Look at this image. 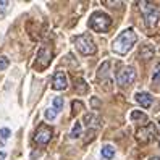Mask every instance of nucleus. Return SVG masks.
Listing matches in <instances>:
<instances>
[{
    "instance_id": "nucleus-1",
    "label": "nucleus",
    "mask_w": 160,
    "mask_h": 160,
    "mask_svg": "<svg viewBox=\"0 0 160 160\" xmlns=\"http://www.w3.org/2000/svg\"><path fill=\"white\" fill-rule=\"evenodd\" d=\"M136 41H138V36H136L134 29H125V31H121V34L117 36V39L112 44V49L118 55H125L133 49Z\"/></svg>"
},
{
    "instance_id": "nucleus-2",
    "label": "nucleus",
    "mask_w": 160,
    "mask_h": 160,
    "mask_svg": "<svg viewBox=\"0 0 160 160\" xmlns=\"http://www.w3.org/2000/svg\"><path fill=\"white\" fill-rule=\"evenodd\" d=\"M88 24H89L91 29L96 31V32H107L112 26V18L103 12H96V13L91 15Z\"/></svg>"
},
{
    "instance_id": "nucleus-3",
    "label": "nucleus",
    "mask_w": 160,
    "mask_h": 160,
    "mask_svg": "<svg viewBox=\"0 0 160 160\" xmlns=\"http://www.w3.org/2000/svg\"><path fill=\"white\" fill-rule=\"evenodd\" d=\"M139 8H141V12H142V16H144V21H146L147 28H155L158 24V20H160L158 8L154 3H149V2H139Z\"/></svg>"
},
{
    "instance_id": "nucleus-4",
    "label": "nucleus",
    "mask_w": 160,
    "mask_h": 160,
    "mask_svg": "<svg viewBox=\"0 0 160 160\" xmlns=\"http://www.w3.org/2000/svg\"><path fill=\"white\" fill-rule=\"evenodd\" d=\"M74 45L79 53L82 55H94L96 53V44H94L92 37L89 34H81V36H76L74 37Z\"/></svg>"
},
{
    "instance_id": "nucleus-5",
    "label": "nucleus",
    "mask_w": 160,
    "mask_h": 160,
    "mask_svg": "<svg viewBox=\"0 0 160 160\" xmlns=\"http://www.w3.org/2000/svg\"><path fill=\"white\" fill-rule=\"evenodd\" d=\"M136 79V70L133 67H123L118 73H117V82H118V86H129L131 82H134Z\"/></svg>"
},
{
    "instance_id": "nucleus-6",
    "label": "nucleus",
    "mask_w": 160,
    "mask_h": 160,
    "mask_svg": "<svg viewBox=\"0 0 160 160\" xmlns=\"http://www.w3.org/2000/svg\"><path fill=\"white\" fill-rule=\"evenodd\" d=\"M52 62V50L47 49V47H41L39 52H37V58H36V68L44 70L50 65Z\"/></svg>"
},
{
    "instance_id": "nucleus-7",
    "label": "nucleus",
    "mask_w": 160,
    "mask_h": 160,
    "mask_svg": "<svg viewBox=\"0 0 160 160\" xmlns=\"http://www.w3.org/2000/svg\"><path fill=\"white\" fill-rule=\"evenodd\" d=\"M50 139H52V128L47 126V125H41L34 133V142L41 144V146L47 144Z\"/></svg>"
},
{
    "instance_id": "nucleus-8",
    "label": "nucleus",
    "mask_w": 160,
    "mask_h": 160,
    "mask_svg": "<svg viewBox=\"0 0 160 160\" xmlns=\"http://www.w3.org/2000/svg\"><path fill=\"white\" fill-rule=\"evenodd\" d=\"M154 136H155V128H154V125H147V126L139 128L138 133H136V139L139 141V142H144V144H146V142H150Z\"/></svg>"
},
{
    "instance_id": "nucleus-9",
    "label": "nucleus",
    "mask_w": 160,
    "mask_h": 160,
    "mask_svg": "<svg viewBox=\"0 0 160 160\" xmlns=\"http://www.w3.org/2000/svg\"><path fill=\"white\" fill-rule=\"evenodd\" d=\"M68 86V78H67V74H65L63 71H57L53 74V81H52V88L55 91H63V89H67Z\"/></svg>"
},
{
    "instance_id": "nucleus-10",
    "label": "nucleus",
    "mask_w": 160,
    "mask_h": 160,
    "mask_svg": "<svg viewBox=\"0 0 160 160\" xmlns=\"http://www.w3.org/2000/svg\"><path fill=\"white\" fill-rule=\"evenodd\" d=\"M134 99H136V102L141 103V105H142L144 108H149V107L154 103L152 96H150V94H147V92H138L136 96H134Z\"/></svg>"
},
{
    "instance_id": "nucleus-11",
    "label": "nucleus",
    "mask_w": 160,
    "mask_h": 160,
    "mask_svg": "<svg viewBox=\"0 0 160 160\" xmlns=\"http://www.w3.org/2000/svg\"><path fill=\"white\" fill-rule=\"evenodd\" d=\"M154 45L152 44H142L141 45V49H139V55H141V58H144V60H150L154 57Z\"/></svg>"
},
{
    "instance_id": "nucleus-12",
    "label": "nucleus",
    "mask_w": 160,
    "mask_h": 160,
    "mask_svg": "<svg viewBox=\"0 0 160 160\" xmlns=\"http://www.w3.org/2000/svg\"><path fill=\"white\" fill-rule=\"evenodd\" d=\"M74 89H76L78 94H86L89 91V86H88V82L84 79L78 78V79H74Z\"/></svg>"
},
{
    "instance_id": "nucleus-13",
    "label": "nucleus",
    "mask_w": 160,
    "mask_h": 160,
    "mask_svg": "<svg viewBox=\"0 0 160 160\" xmlns=\"http://www.w3.org/2000/svg\"><path fill=\"white\" fill-rule=\"evenodd\" d=\"M100 154H102V157H103V158L110 160V158H113V157H115V149H113V146H110V144H105V146L102 147Z\"/></svg>"
},
{
    "instance_id": "nucleus-14",
    "label": "nucleus",
    "mask_w": 160,
    "mask_h": 160,
    "mask_svg": "<svg viewBox=\"0 0 160 160\" xmlns=\"http://www.w3.org/2000/svg\"><path fill=\"white\" fill-rule=\"evenodd\" d=\"M84 123H86L88 126H99V123H100V118L99 117H96L94 113H89V115H86L84 117Z\"/></svg>"
},
{
    "instance_id": "nucleus-15",
    "label": "nucleus",
    "mask_w": 160,
    "mask_h": 160,
    "mask_svg": "<svg viewBox=\"0 0 160 160\" xmlns=\"http://www.w3.org/2000/svg\"><path fill=\"white\" fill-rule=\"evenodd\" d=\"M131 120L134 121V123H144V121H147V117L144 113H141L139 110H134V112H131Z\"/></svg>"
},
{
    "instance_id": "nucleus-16",
    "label": "nucleus",
    "mask_w": 160,
    "mask_h": 160,
    "mask_svg": "<svg viewBox=\"0 0 160 160\" xmlns=\"http://www.w3.org/2000/svg\"><path fill=\"white\" fill-rule=\"evenodd\" d=\"M81 131H82V125L79 123V121H76V123H74V126H73V129H71V133H70V138H71V139L79 138V136H81Z\"/></svg>"
},
{
    "instance_id": "nucleus-17",
    "label": "nucleus",
    "mask_w": 160,
    "mask_h": 160,
    "mask_svg": "<svg viewBox=\"0 0 160 160\" xmlns=\"http://www.w3.org/2000/svg\"><path fill=\"white\" fill-rule=\"evenodd\" d=\"M108 68H110V63H108V62H103V63H102V67L99 68V73H97V78H99V79H102V78H105L107 74H108V71H107Z\"/></svg>"
},
{
    "instance_id": "nucleus-18",
    "label": "nucleus",
    "mask_w": 160,
    "mask_h": 160,
    "mask_svg": "<svg viewBox=\"0 0 160 160\" xmlns=\"http://www.w3.org/2000/svg\"><path fill=\"white\" fill-rule=\"evenodd\" d=\"M52 108L55 110V112H57V113H58V112L63 108V99L62 97H53V100H52Z\"/></svg>"
},
{
    "instance_id": "nucleus-19",
    "label": "nucleus",
    "mask_w": 160,
    "mask_h": 160,
    "mask_svg": "<svg viewBox=\"0 0 160 160\" xmlns=\"http://www.w3.org/2000/svg\"><path fill=\"white\" fill-rule=\"evenodd\" d=\"M44 117H45V120L52 121V120H55V118H57V112H55V110L50 107V108H47V110L44 112Z\"/></svg>"
},
{
    "instance_id": "nucleus-20",
    "label": "nucleus",
    "mask_w": 160,
    "mask_h": 160,
    "mask_svg": "<svg viewBox=\"0 0 160 160\" xmlns=\"http://www.w3.org/2000/svg\"><path fill=\"white\" fill-rule=\"evenodd\" d=\"M10 136H12V129L10 128H0V139L2 141H7Z\"/></svg>"
},
{
    "instance_id": "nucleus-21",
    "label": "nucleus",
    "mask_w": 160,
    "mask_h": 160,
    "mask_svg": "<svg viewBox=\"0 0 160 160\" xmlns=\"http://www.w3.org/2000/svg\"><path fill=\"white\" fill-rule=\"evenodd\" d=\"M71 107H73V115H76V113H79V112L82 110V102H79V100H74L73 103H71Z\"/></svg>"
},
{
    "instance_id": "nucleus-22",
    "label": "nucleus",
    "mask_w": 160,
    "mask_h": 160,
    "mask_svg": "<svg viewBox=\"0 0 160 160\" xmlns=\"http://www.w3.org/2000/svg\"><path fill=\"white\" fill-rule=\"evenodd\" d=\"M8 65H10V60H8L5 55H2V57H0V71H5L8 68Z\"/></svg>"
},
{
    "instance_id": "nucleus-23",
    "label": "nucleus",
    "mask_w": 160,
    "mask_h": 160,
    "mask_svg": "<svg viewBox=\"0 0 160 160\" xmlns=\"http://www.w3.org/2000/svg\"><path fill=\"white\" fill-rule=\"evenodd\" d=\"M152 82H154V84H158V82H160V65H158V67L155 68V71H154Z\"/></svg>"
},
{
    "instance_id": "nucleus-24",
    "label": "nucleus",
    "mask_w": 160,
    "mask_h": 160,
    "mask_svg": "<svg viewBox=\"0 0 160 160\" xmlns=\"http://www.w3.org/2000/svg\"><path fill=\"white\" fill-rule=\"evenodd\" d=\"M8 8H10V2H0V13H7Z\"/></svg>"
},
{
    "instance_id": "nucleus-25",
    "label": "nucleus",
    "mask_w": 160,
    "mask_h": 160,
    "mask_svg": "<svg viewBox=\"0 0 160 160\" xmlns=\"http://www.w3.org/2000/svg\"><path fill=\"white\" fill-rule=\"evenodd\" d=\"M7 158V154L5 152H2V150H0V160H5Z\"/></svg>"
},
{
    "instance_id": "nucleus-26",
    "label": "nucleus",
    "mask_w": 160,
    "mask_h": 160,
    "mask_svg": "<svg viewBox=\"0 0 160 160\" xmlns=\"http://www.w3.org/2000/svg\"><path fill=\"white\" fill-rule=\"evenodd\" d=\"M150 160H160V157H152V158H150Z\"/></svg>"
},
{
    "instance_id": "nucleus-27",
    "label": "nucleus",
    "mask_w": 160,
    "mask_h": 160,
    "mask_svg": "<svg viewBox=\"0 0 160 160\" xmlns=\"http://www.w3.org/2000/svg\"><path fill=\"white\" fill-rule=\"evenodd\" d=\"M158 123H160V121H158Z\"/></svg>"
}]
</instances>
